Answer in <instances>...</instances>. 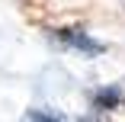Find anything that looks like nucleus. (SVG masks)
I'll return each mask as SVG.
<instances>
[{"instance_id":"1","label":"nucleus","mask_w":125,"mask_h":122,"mask_svg":"<svg viewBox=\"0 0 125 122\" xmlns=\"http://www.w3.org/2000/svg\"><path fill=\"white\" fill-rule=\"evenodd\" d=\"M58 39H61L64 45H71V48H77V52H83V55H103V52H106V45H103V42L90 39V35L80 32V29H61Z\"/></svg>"},{"instance_id":"2","label":"nucleus","mask_w":125,"mask_h":122,"mask_svg":"<svg viewBox=\"0 0 125 122\" xmlns=\"http://www.w3.org/2000/svg\"><path fill=\"white\" fill-rule=\"evenodd\" d=\"M119 103H122V90H119V87L99 90V93L93 96V106H96V109H112V106H119Z\"/></svg>"}]
</instances>
